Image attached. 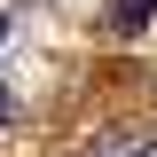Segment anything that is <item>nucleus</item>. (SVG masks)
Wrapping results in <instances>:
<instances>
[{"instance_id":"1","label":"nucleus","mask_w":157,"mask_h":157,"mask_svg":"<svg viewBox=\"0 0 157 157\" xmlns=\"http://www.w3.org/2000/svg\"><path fill=\"white\" fill-rule=\"evenodd\" d=\"M149 16H157V0H110V24L118 32H141Z\"/></svg>"},{"instance_id":"2","label":"nucleus","mask_w":157,"mask_h":157,"mask_svg":"<svg viewBox=\"0 0 157 157\" xmlns=\"http://www.w3.org/2000/svg\"><path fill=\"white\" fill-rule=\"evenodd\" d=\"M8 118H16V94H8V78H0V134H8Z\"/></svg>"},{"instance_id":"3","label":"nucleus","mask_w":157,"mask_h":157,"mask_svg":"<svg viewBox=\"0 0 157 157\" xmlns=\"http://www.w3.org/2000/svg\"><path fill=\"white\" fill-rule=\"evenodd\" d=\"M126 157H157V141H134V149H126Z\"/></svg>"},{"instance_id":"4","label":"nucleus","mask_w":157,"mask_h":157,"mask_svg":"<svg viewBox=\"0 0 157 157\" xmlns=\"http://www.w3.org/2000/svg\"><path fill=\"white\" fill-rule=\"evenodd\" d=\"M0 39H8V16H0Z\"/></svg>"}]
</instances>
